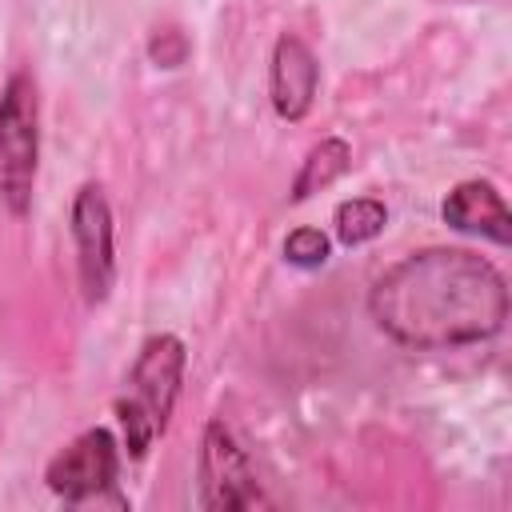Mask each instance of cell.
I'll use <instances>...</instances> for the list:
<instances>
[{"label": "cell", "mask_w": 512, "mask_h": 512, "mask_svg": "<svg viewBox=\"0 0 512 512\" xmlns=\"http://www.w3.org/2000/svg\"><path fill=\"white\" fill-rule=\"evenodd\" d=\"M200 504L204 508H256L268 504L248 456L232 440V432L212 420L200 448Z\"/></svg>", "instance_id": "obj_4"}, {"label": "cell", "mask_w": 512, "mask_h": 512, "mask_svg": "<svg viewBox=\"0 0 512 512\" xmlns=\"http://www.w3.org/2000/svg\"><path fill=\"white\" fill-rule=\"evenodd\" d=\"M116 440L108 428H92L84 436H76L52 464H48V488L72 504L80 500H100V492H108L116 484Z\"/></svg>", "instance_id": "obj_5"}, {"label": "cell", "mask_w": 512, "mask_h": 512, "mask_svg": "<svg viewBox=\"0 0 512 512\" xmlns=\"http://www.w3.org/2000/svg\"><path fill=\"white\" fill-rule=\"evenodd\" d=\"M36 84L16 72L0 92V200L12 216L32 208V180H36Z\"/></svg>", "instance_id": "obj_3"}, {"label": "cell", "mask_w": 512, "mask_h": 512, "mask_svg": "<svg viewBox=\"0 0 512 512\" xmlns=\"http://www.w3.org/2000/svg\"><path fill=\"white\" fill-rule=\"evenodd\" d=\"M316 80H320V64L308 52V44L296 36H280L272 52V104L284 120H300L312 108Z\"/></svg>", "instance_id": "obj_7"}, {"label": "cell", "mask_w": 512, "mask_h": 512, "mask_svg": "<svg viewBox=\"0 0 512 512\" xmlns=\"http://www.w3.org/2000/svg\"><path fill=\"white\" fill-rule=\"evenodd\" d=\"M384 220H388L384 204H376V200H344L336 208V236L344 244H364V240L384 232Z\"/></svg>", "instance_id": "obj_10"}, {"label": "cell", "mask_w": 512, "mask_h": 512, "mask_svg": "<svg viewBox=\"0 0 512 512\" xmlns=\"http://www.w3.org/2000/svg\"><path fill=\"white\" fill-rule=\"evenodd\" d=\"M348 160H352V152H348V144H344V140H336V136L320 140V144L308 152L304 168L296 172V184H292V200H304V196H312V192L328 188L336 176H344Z\"/></svg>", "instance_id": "obj_9"}, {"label": "cell", "mask_w": 512, "mask_h": 512, "mask_svg": "<svg viewBox=\"0 0 512 512\" xmlns=\"http://www.w3.org/2000/svg\"><path fill=\"white\" fill-rule=\"evenodd\" d=\"M180 376H184V344L176 336H152L128 380L124 392L116 396V416L124 424V444L132 456H144L152 448V440L168 428L172 404L180 396Z\"/></svg>", "instance_id": "obj_2"}, {"label": "cell", "mask_w": 512, "mask_h": 512, "mask_svg": "<svg viewBox=\"0 0 512 512\" xmlns=\"http://www.w3.org/2000/svg\"><path fill=\"white\" fill-rule=\"evenodd\" d=\"M444 224H452L456 232H472V236H488L496 244L512 240V216L500 200V192L484 180H464L448 192L444 200Z\"/></svg>", "instance_id": "obj_8"}, {"label": "cell", "mask_w": 512, "mask_h": 512, "mask_svg": "<svg viewBox=\"0 0 512 512\" xmlns=\"http://www.w3.org/2000/svg\"><path fill=\"white\" fill-rule=\"evenodd\" d=\"M72 236L80 252V284L88 304H100L112 288V212L96 184H84L72 204Z\"/></svg>", "instance_id": "obj_6"}, {"label": "cell", "mask_w": 512, "mask_h": 512, "mask_svg": "<svg viewBox=\"0 0 512 512\" xmlns=\"http://www.w3.org/2000/svg\"><path fill=\"white\" fill-rule=\"evenodd\" d=\"M284 256H288L292 264H300V268H320V264L328 260V240H324V232H316V228H296V232L284 240Z\"/></svg>", "instance_id": "obj_11"}, {"label": "cell", "mask_w": 512, "mask_h": 512, "mask_svg": "<svg viewBox=\"0 0 512 512\" xmlns=\"http://www.w3.org/2000/svg\"><path fill=\"white\" fill-rule=\"evenodd\" d=\"M372 320L404 348H456L504 328V276L468 248H424L392 264L372 296Z\"/></svg>", "instance_id": "obj_1"}]
</instances>
